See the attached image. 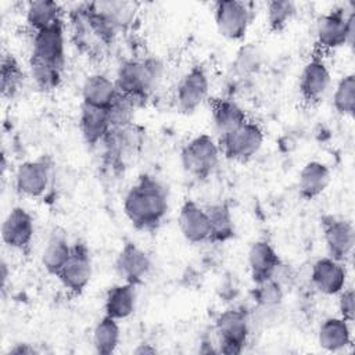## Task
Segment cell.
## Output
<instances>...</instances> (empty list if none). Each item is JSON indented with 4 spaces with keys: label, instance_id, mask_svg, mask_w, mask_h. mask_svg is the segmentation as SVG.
<instances>
[{
    "label": "cell",
    "instance_id": "obj_1",
    "mask_svg": "<svg viewBox=\"0 0 355 355\" xmlns=\"http://www.w3.org/2000/svg\"><path fill=\"white\" fill-rule=\"evenodd\" d=\"M168 211V194L162 183L150 175H141L123 198V212L137 230H155Z\"/></svg>",
    "mask_w": 355,
    "mask_h": 355
},
{
    "label": "cell",
    "instance_id": "obj_2",
    "mask_svg": "<svg viewBox=\"0 0 355 355\" xmlns=\"http://www.w3.org/2000/svg\"><path fill=\"white\" fill-rule=\"evenodd\" d=\"M162 76V64L155 58L123 61L115 78L116 90L140 107L155 89Z\"/></svg>",
    "mask_w": 355,
    "mask_h": 355
},
{
    "label": "cell",
    "instance_id": "obj_3",
    "mask_svg": "<svg viewBox=\"0 0 355 355\" xmlns=\"http://www.w3.org/2000/svg\"><path fill=\"white\" fill-rule=\"evenodd\" d=\"M355 39V10L336 7L322 15L316 25V43L322 50L352 47Z\"/></svg>",
    "mask_w": 355,
    "mask_h": 355
},
{
    "label": "cell",
    "instance_id": "obj_4",
    "mask_svg": "<svg viewBox=\"0 0 355 355\" xmlns=\"http://www.w3.org/2000/svg\"><path fill=\"white\" fill-rule=\"evenodd\" d=\"M220 155L218 141L208 133H201L182 147L180 164L189 175L202 180L215 171Z\"/></svg>",
    "mask_w": 355,
    "mask_h": 355
},
{
    "label": "cell",
    "instance_id": "obj_5",
    "mask_svg": "<svg viewBox=\"0 0 355 355\" xmlns=\"http://www.w3.org/2000/svg\"><path fill=\"white\" fill-rule=\"evenodd\" d=\"M263 137V130L258 123L245 121L237 129L220 136L218 144L220 154L227 159L247 162L261 150Z\"/></svg>",
    "mask_w": 355,
    "mask_h": 355
},
{
    "label": "cell",
    "instance_id": "obj_6",
    "mask_svg": "<svg viewBox=\"0 0 355 355\" xmlns=\"http://www.w3.org/2000/svg\"><path fill=\"white\" fill-rule=\"evenodd\" d=\"M215 330L218 336V354H241L250 334L247 313L241 309H227L222 312L216 319Z\"/></svg>",
    "mask_w": 355,
    "mask_h": 355
},
{
    "label": "cell",
    "instance_id": "obj_7",
    "mask_svg": "<svg viewBox=\"0 0 355 355\" xmlns=\"http://www.w3.org/2000/svg\"><path fill=\"white\" fill-rule=\"evenodd\" d=\"M92 273L93 265L90 251L83 241H76L72 244L68 261L64 263L55 277L60 280L64 288L73 295H79L89 284Z\"/></svg>",
    "mask_w": 355,
    "mask_h": 355
},
{
    "label": "cell",
    "instance_id": "obj_8",
    "mask_svg": "<svg viewBox=\"0 0 355 355\" xmlns=\"http://www.w3.org/2000/svg\"><path fill=\"white\" fill-rule=\"evenodd\" d=\"M209 79L202 65L191 67L179 80L175 90V103L180 112L193 114L208 97Z\"/></svg>",
    "mask_w": 355,
    "mask_h": 355
},
{
    "label": "cell",
    "instance_id": "obj_9",
    "mask_svg": "<svg viewBox=\"0 0 355 355\" xmlns=\"http://www.w3.org/2000/svg\"><path fill=\"white\" fill-rule=\"evenodd\" d=\"M214 18L218 32L229 40H241L251 24V10L247 3L237 0L216 1Z\"/></svg>",
    "mask_w": 355,
    "mask_h": 355
},
{
    "label": "cell",
    "instance_id": "obj_10",
    "mask_svg": "<svg viewBox=\"0 0 355 355\" xmlns=\"http://www.w3.org/2000/svg\"><path fill=\"white\" fill-rule=\"evenodd\" d=\"M320 222L329 257L345 262L351 257L355 244L354 225L347 219L333 215L322 216Z\"/></svg>",
    "mask_w": 355,
    "mask_h": 355
},
{
    "label": "cell",
    "instance_id": "obj_11",
    "mask_svg": "<svg viewBox=\"0 0 355 355\" xmlns=\"http://www.w3.org/2000/svg\"><path fill=\"white\" fill-rule=\"evenodd\" d=\"M31 58L62 68L65 64V36L62 21L37 31L32 40Z\"/></svg>",
    "mask_w": 355,
    "mask_h": 355
},
{
    "label": "cell",
    "instance_id": "obj_12",
    "mask_svg": "<svg viewBox=\"0 0 355 355\" xmlns=\"http://www.w3.org/2000/svg\"><path fill=\"white\" fill-rule=\"evenodd\" d=\"M330 83L331 75L324 60L319 54L312 55L300 73L301 97L304 101L315 104L326 96L330 89Z\"/></svg>",
    "mask_w": 355,
    "mask_h": 355
},
{
    "label": "cell",
    "instance_id": "obj_13",
    "mask_svg": "<svg viewBox=\"0 0 355 355\" xmlns=\"http://www.w3.org/2000/svg\"><path fill=\"white\" fill-rule=\"evenodd\" d=\"M51 165L42 157L22 162L15 171V187L26 197H40L50 184Z\"/></svg>",
    "mask_w": 355,
    "mask_h": 355
},
{
    "label": "cell",
    "instance_id": "obj_14",
    "mask_svg": "<svg viewBox=\"0 0 355 355\" xmlns=\"http://www.w3.org/2000/svg\"><path fill=\"white\" fill-rule=\"evenodd\" d=\"M35 225L32 215L22 207H14L3 220V243L18 251H26L33 239Z\"/></svg>",
    "mask_w": 355,
    "mask_h": 355
},
{
    "label": "cell",
    "instance_id": "obj_15",
    "mask_svg": "<svg viewBox=\"0 0 355 355\" xmlns=\"http://www.w3.org/2000/svg\"><path fill=\"white\" fill-rule=\"evenodd\" d=\"M115 272L123 282L140 284L151 269V259L146 251L132 241H126L114 262Z\"/></svg>",
    "mask_w": 355,
    "mask_h": 355
},
{
    "label": "cell",
    "instance_id": "obj_16",
    "mask_svg": "<svg viewBox=\"0 0 355 355\" xmlns=\"http://www.w3.org/2000/svg\"><path fill=\"white\" fill-rule=\"evenodd\" d=\"M311 282L313 287L324 295H337L345 288L347 269L344 262L330 257L319 258L311 270Z\"/></svg>",
    "mask_w": 355,
    "mask_h": 355
},
{
    "label": "cell",
    "instance_id": "obj_17",
    "mask_svg": "<svg viewBox=\"0 0 355 355\" xmlns=\"http://www.w3.org/2000/svg\"><path fill=\"white\" fill-rule=\"evenodd\" d=\"M178 225L182 236L193 244L209 241V219L205 207L198 205L194 200H186L179 211Z\"/></svg>",
    "mask_w": 355,
    "mask_h": 355
},
{
    "label": "cell",
    "instance_id": "obj_18",
    "mask_svg": "<svg viewBox=\"0 0 355 355\" xmlns=\"http://www.w3.org/2000/svg\"><path fill=\"white\" fill-rule=\"evenodd\" d=\"M247 261L251 279L255 284L272 279L283 266L282 258L266 240H258L251 244Z\"/></svg>",
    "mask_w": 355,
    "mask_h": 355
},
{
    "label": "cell",
    "instance_id": "obj_19",
    "mask_svg": "<svg viewBox=\"0 0 355 355\" xmlns=\"http://www.w3.org/2000/svg\"><path fill=\"white\" fill-rule=\"evenodd\" d=\"M78 125L83 140L86 141V144L92 147L97 146L98 143H103L107 135L111 132L107 111L103 108L90 107L83 103L80 105Z\"/></svg>",
    "mask_w": 355,
    "mask_h": 355
},
{
    "label": "cell",
    "instance_id": "obj_20",
    "mask_svg": "<svg viewBox=\"0 0 355 355\" xmlns=\"http://www.w3.org/2000/svg\"><path fill=\"white\" fill-rule=\"evenodd\" d=\"M331 173L326 164L320 161L306 162L298 175V191L305 200L319 197L330 184Z\"/></svg>",
    "mask_w": 355,
    "mask_h": 355
},
{
    "label": "cell",
    "instance_id": "obj_21",
    "mask_svg": "<svg viewBox=\"0 0 355 355\" xmlns=\"http://www.w3.org/2000/svg\"><path fill=\"white\" fill-rule=\"evenodd\" d=\"M136 308V286L121 283L110 287L104 298V315L122 320L129 318Z\"/></svg>",
    "mask_w": 355,
    "mask_h": 355
},
{
    "label": "cell",
    "instance_id": "obj_22",
    "mask_svg": "<svg viewBox=\"0 0 355 355\" xmlns=\"http://www.w3.org/2000/svg\"><path fill=\"white\" fill-rule=\"evenodd\" d=\"M352 341L351 323L340 316L327 318L318 330V343L327 352L345 349Z\"/></svg>",
    "mask_w": 355,
    "mask_h": 355
},
{
    "label": "cell",
    "instance_id": "obj_23",
    "mask_svg": "<svg viewBox=\"0 0 355 355\" xmlns=\"http://www.w3.org/2000/svg\"><path fill=\"white\" fill-rule=\"evenodd\" d=\"M116 94L115 82L101 73L87 76L82 86V103L96 108L107 110Z\"/></svg>",
    "mask_w": 355,
    "mask_h": 355
},
{
    "label": "cell",
    "instance_id": "obj_24",
    "mask_svg": "<svg viewBox=\"0 0 355 355\" xmlns=\"http://www.w3.org/2000/svg\"><path fill=\"white\" fill-rule=\"evenodd\" d=\"M212 121L219 137L237 129L247 119L244 110L233 100L216 98L212 101Z\"/></svg>",
    "mask_w": 355,
    "mask_h": 355
},
{
    "label": "cell",
    "instance_id": "obj_25",
    "mask_svg": "<svg viewBox=\"0 0 355 355\" xmlns=\"http://www.w3.org/2000/svg\"><path fill=\"white\" fill-rule=\"evenodd\" d=\"M209 219V241L226 243L234 237V222L232 211L226 202H215L205 207Z\"/></svg>",
    "mask_w": 355,
    "mask_h": 355
},
{
    "label": "cell",
    "instance_id": "obj_26",
    "mask_svg": "<svg viewBox=\"0 0 355 355\" xmlns=\"http://www.w3.org/2000/svg\"><path fill=\"white\" fill-rule=\"evenodd\" d=\"M72 244L68 243V239L64 233L53 232L47 240V244L42 254V265L47 273L57 276L64 263L71 255Z\"/></svg>",
    "mask_w": 355,
    "mask_h": 355
},
{
    "label": "cell",
    "instance_id": "obj_27",
    "mask_svg": "<svg viewBox=\"0 0 355 355\" xmlns=\"http://www.w3.org/2000/svg\"><path fill=\"white\" fill-rule=\"evenodd\" d=\"M121 340V329L118 320L104 315L94 326L92 343L94 351L101 355H111L116 351Z\"/></svg>",
    "mask_w": 355,
    "mask_h": 355
},
{
    "label": "cell",
    "instance_id": "obj_28",
    "mask_svg": "<svg viewBox=\"0 0 355 355\" xmlns=\"http://www.w3.org/2000/svg\"><path fill=\"white\" fill-rule=\"evenodd\" d=\"M61 7L51 0H37L28 4L25 19L33 32L46 29L61 19Z\"/></svg>",
    "mask_w": 355,
    "mask_h": 355
},
{
    "label": "cell",
    "instance_id": "obj_29",
    "mask_svg": "<svg viewBox=\"0 0 355 355\" xmlns=\"http://www.w3.org/2000/svg\"><path fill=\"white\" fill-rule=\"evenodd\" d=\"M0 89L4 98H12L24 83V71L12 54H3L0 68Z\"/></svg>",
    "mask_w": 355,
    "mask_h": 355
},
{
    "label": "cell",
    "instance_id": "obj_30",
    "mask_svg": "<svg viewBox=\"0 0 355 355\" xmlns=\"http://www.w3.org/2000/svg\"><path fill=\"white\" fill-rule=\"evenodd\" d=\"M137 107L139 105L135 100L118 92L112 103L105 110L111 129H122L132 125Z\"/></svg>",
    "mask_w": 355,
    "mask_h": 355
},
{
    "label": "cell",
    "instance_id": "obj_31",
    "mask_svg": "<svg viewBox=\"0 0 355 355\" xmlns=\"http://www.w3.org/2000/svg\"><path fill=\"white\" fill-rule=\"evenodd\" d=\"M29 69H31V78L33 83L42 92H53L61 83L62 68L60 67L31 58Z\"/></svg>",
    "mask_w": 355,
    "mask_h": 355
},
{
    "label": "cell",
    "instance_id": "obj_32",
    "mask_svg": "<svg viewBox=\"0 0 355 355\" xmlns=\"http://www.w3.org/2000/svg\"><path fill=\"white\" fill-rule=\"evenodd\" d=\"M333 107L341 115H354L355 111V75L343 76L333 93Z\"/></svg>",
    "mask_w": 355,
    "mask_h": 355
},
{
    "label": "cell",
    "instance_id": "obj_33",
    "mask_svg": "<svg viewBox=\"0 0 355 355\" xmlns=\"http://www.w3.org/2000/svg\"><path fill=\"white\" fill-rule=\"evenodd\" d=\"M295 4L293 1H269L266 11L269 31L275 33L284 31L295 15Z\"/></svg>",
    "mask_w": 355,
    "mask_h": 355
},
{
    "label": "cell",
    "instance_id": "obj_34",
    "mask_svg": "<svg viewBox=\"0 0 355 355\" xmlns=\"http://www.w3.org/2000/svg\"><path fill=\"white\" fill-rule=\"evenodd\" d=\"M252 294H254V300L257 301V304H259L261 306H266V308L276 306L283 300V288H282L280 282L276 277H272L262 283L255 284Z\"/></svg>",
    "mask_w": 355,
    "mask_h": 355
},
{
    "label": "cell",
    "instance_id": "obj_35",
    "mask_svg": "<svg viewBox=\"0 0 355 355\" xmlns=\"http://www.w3.org/2000/svg\"><path fill=\"white\" fill-rule=\"evenodd\" d=\"M338 316L352 323L355 319V293L352 288H344L338 294Z\"/></svg>",
    "mask_w": 355,
    "mask_h": 355
},
{
    "label": "cell",
    "instance_id": "obj_36",
    "mask_svg": "<svg viewBox=\"0 0 355 355\" xmlns=\"http://www.w3.org/2000/svg\"><path fill=\"white\" fill-rule=\"evenodd\" d=\"M258 58H259V54L255 50V47H252V46L243 47L239 51L237 58H236L237 71H240L241 73L255 71V67H258V64H259Z\"/></svg>",
    "mask_w": 355,
    "mask_h": 355
},
{
    "label": "cell",
    "instance_id": "obj_37",
    "mask_svg": "<svg viewBox=\"0 0 355 355\" xmlns=\"http://www.w3.org/2000/svg\"><path fill=\"white\" fill-rule=\"evenodd\" d=\"M35 354H39V351L31 345V344H26V343H19V344H15L12 348H10V351L7 352V355H35Z\"/></svg>",
    "mask_w": 355,
    "mask_h": 355
},
{
    "label": "cell",
    "instance_id": "obj_38",
    "mask_svg": "<svg viewBox=\"0 0 355 355\" xmlns=\"http://www.w3.org/2000/svg\"><path fill=\"white\" fill-rule=\"evenodd\" d=\"M135 354H155L157 349L154 347H151V344H139V347L133 351Z\"/></svg>",
    "mask_w": 355,
    "mask_h": 355
},
{
    "label": "cell",
    "instance_id": "obj_39",
    "mask_svg": "<svg viewBox=\"0 0 355 355\" xmlns=\"http://www.w3.org/2000/svg\"><path fill=\"white\" fill-rule=\"evenodd\" d=\"M8 277V270H7V263L4 261H1V287L4 288L6 282Z\"/></svg>",
    "mask_w": 355,
    "mask_h": 355
}]
</instances>
